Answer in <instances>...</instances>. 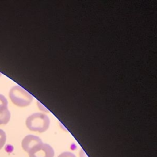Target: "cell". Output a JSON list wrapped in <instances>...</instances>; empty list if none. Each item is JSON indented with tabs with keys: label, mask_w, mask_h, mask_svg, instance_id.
I'll list each match as a JSON object with an SVG mask.
<instances>
[{
	"label": "cell",
	"mask_w": 157,
	"mask_h": 157,
	"mask_svg": "<svg viewBox=\"0 0 157 157\" xmlns=\"http://www.w3.org/2000/svg\"><path fill=\"white\" fill-rule=\"evenodd\" d=\"M8 102L4 96L0 94V110L7 108Z\"/></svg>",
	"instance_id": "8992f818"
},
{
	"label": "cell",
	"mask_w": 157,
	"mask_h": 157,
	"mask_svg": "<svg viewBox=\"0 0 157 157\" xmlns=\"http://www.w3.org/2000/svg\"><path fill=\"white\" fill-rule=\"evenodd\" d=\"M79 156H80V157H88L87 155L86 154V153L85 152V151L83 150H80V153H79Z\"/></svg>",
	"instance_id": "9c48e42d"
},
{
	"label": "cell",
	"mask_w": 157,
	"mask_h": 157,
	"mask_svg": "<svg viewBox=\"0 0 157 157\" xmlns=\"http://www.w3.org/2000/svg\"><path fill=\"white\" fill-rule=\"evenodd\" d=\"M10 113L8 108L0 110V125L6 124L10 120Z\"/></svg>",
	"instance_id": "5b68a950"
},
{
	"label": "cell",
	"mask_w": 157,
	"mask_h": 157,
	"mask_svg": "<svg viewBox=\"0 0 157 157\" xmlns=\"http://www.w3.org/2000/svg\"><path fill=\"white\" fill-rule=\"evenodd\" d=\"M28 155L29 157H54L55 152L50 145L42 143L32 148Z\"/></svg>",
	"instance_id": "3957f363"
},
{
	"label": "cell",
	"mask_w": 157,
	"mask_h": 157,
	"mask_svg": "<svg viewBox=\"0 0 157 157\" xmlns=\"http://www.w3.org/2000/svg\"><path fill=\"white\" fill-rule=\"evenodd\" d=\"M58 157H76L74 154L71 152H63L59 155Z\"/></svg>",
	"instance_id": "ba28073f"
},
{
	"label": "cell",
	"mask_w": 157,
	"mask_h": 157,
	"mask_svg": "<svg viewBox=\"0 0 157 157\" xmlns=\"http://www.w3.org/2000/svg\"><path fill=\"white\" fill-rule=\"evenodd\" d=\"M9 98L15 105L21 107L29 105L33 99L31 94L18 85L14 86L10 89Z\"/></svg>",
	"instance_id": "7a4b0ae2"
},
{
	"label": "cell",
	"mask_w": 157,
	"mask_h": 157,
	"mask_svg": "<svg viewBox=\"0 0 157 157\" xmlns=\"http://www.w3.org/2000/svg\"><path fill=\"white\" fill-rule=\"evenodd\" d=\"M1 72H0V76H1Z\"/></svg>",
	"instance_id": "30bf717a"
},
{
	"label": "cell",
	"mask_w": 157,
	"mask_h": 157,
	"mask_svg": "<svg viewBox=\"0 0 157 157\" xmlns=\"http://www.w3.org/2000/svg\"><path fill=\"white\" fill-rule=\"evenodd\" d=\"M43 143L40 138L34 135H27L25 136L21 142V147L25 151L28 153L30 150L36 145Z\"/></svg>",
	"instance_id": "277c9868"
},
{
	"label": "cell",
	"mask_w": 157,
	"mask_h": 157,
	"mask_svg": "<svg viewBox=\"0 0 157 157\" xmlns=\"http://www.w3.org/2000/svg\"><path fill=\"white\" fill-rule=\"evenodd\" d=\"M6 141V134L5 132L0 129V150L4 147Z\"/></svg>",
	"instance_id": "52a82bcc"
},
{
	"label": "cell",
	"mask_w": 157,
	"mask_h": 157,
	"mask_svg": "<svg viewBox=\"0 0 157 157\" xmlns=\"http://www.w3.org/2000/svg\"><path fill=\"white\" fill-rule=\"evenodd\" d=\"M26 125L32 131L44 132L49 128L50 119L44 113H34L27 118Z\"/></svg>",
	"instance_id": "6da1fadb"
}]
</instances>
